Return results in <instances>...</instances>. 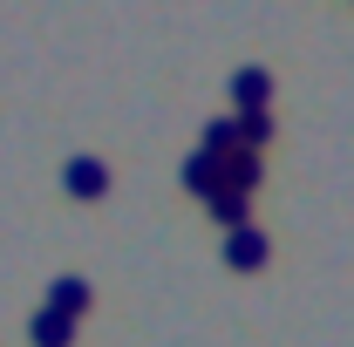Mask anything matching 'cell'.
<instances>
[{
	"label": "cell",
	"instance_id": "3",
	"mask_svg": "<svg viewBox=\"0 0 354 347\" xmlns=\"http://www.w3.org/2000/svg\"><path fill=\"white\" fill-rule=\"evenodd\" d=\"M184 191H191L198 205H205L212 191H225V164L212 157V150H191V157H184Z\"/></svg>",
	"mask_w": 354,
	"mask_h": 347
},
{
	"label": "cell",
	"instance_id": "7",
	"mask_svg": "<svg viewBox=\"0 0 354 347\" xmlns=\"http://www.w3.org/2000/svg\"><path fill=\"white\" fill-rule=\"evenodd\" d=\"M259 177H266V157H259V150H232V157H225V184H232V191L259 198Z\"/></svg>",
	"mask_w": 354,
	"mask_h": 347
},
{
	"label": "cell",
	"instance_id": "5",
	"mask_svg": "<svg viewBox=\"0 0 354 347\" xmlns=\"http://www.w3.org/2000/svg\"><path fill=\"white\" fill-rule=\"evenodd\" d=\"M48 313H68V320H82L88 306H95V293H88V279H75V272H62L55 286H48Z\"/></svg>",
	"mask_w": 354,
	"mask_h": 347
},
{
	"label": "cell",
	"instance_id": "2",
	"mask_svg": "<svg viewBox=\"0 0 354 347\" xmlns=\"http://www.w3.org/2000/svg\"><path fill=\"white\" fill-rule=\"evenodd\" d=\"M62 184H68V198L95 205V198H109V164H102V157H68Z\"/></svg>",
	"mask_w": 354,
	"mask_h": 347
},
{
	"label": "cell",
	"instance_id": "8",
	"mask_svg": "<svg viewBox=\"0 0 354 347\" xmlns=\"http://www.w3.org/2000/svg\"><path fill=\"white\" fill-rule=\"evenodd\" d=\"M28 341H35V347H68V341H75V320H68V313H48V306H41V313L28 320Z\"/></svg>",
	"mask_w": 354,
	"mask_h": 347
},
{
	"label": "cell",
	"instance_id": "6",
	"mask_svg": "<svg viewBox=\"0 0 354 347\" xmlns=\"http://www.w3.org/2000/svg\"><path fill=\"white\" fill-rule=\"evenodd\" d=\"M205 218H212V225H225V232H239V225H252V198L225 184V191H212V198H205Z\"/></svg>",
	"mask_w": 354,
	"mask_h": 347
},
{
	"label": "cell",
	"instance_id": "9",
	"mask_svg": "<svg viewBox=\"0 0 354 347\" xmlns=\"http://www.w3.org/2000/svg\"><path fill=\"white\" fill-rule=\"evenodd\" d=\"M198 150H212V157H232V150H245V143H239V116H212V123H205V143H198Z\"/></svg>",
	"mask_w": 354,
	"mask_h": 347
},
{
	"label": "cell",
	"instance_id": "4",
	"mask_svg": "<svg viewBox=\"0 0 354 347\" xmlns=\"http://www.w3.org/2000/svg\"><path fill=\"white\" fill-rule=\"evenodd\" d=\"M266 102H272V75H266V68H239V75H232V116H252Z\"/></svg>",
	"mask_w": 354,
	"mask_h": 347
},
{
	"label": "cell",
	"instance_id": "1",
	"mask_svg": "<svg viewBox=\"0 0 354 347\" xmlns=\"http://www.w3.org/2000/svg\"><path fill=\"white\" fill-rule=\"evenodd\" d=\"M266 259H272V245H266V232L259 225H239V232H225V265L232 272H266Z\"/></svg>",
	"mask_w": 354,
	"mask_h": 347
},
{
	"label": "cell",
	"instance_id": "10",
	"mask_svg": "<svg viewBox=\"0 0 354 347\" xmlns=\"http://www.w3.org/2000/svg\"><path fill=\"white\" fill-rule=\"evenodd\" d=\"M239 143H245V150H266V143H272V109H252V116H239Z\"/></svg>",
	"mask_w": 354,
	"mask_h": 347
}]
</instances>
